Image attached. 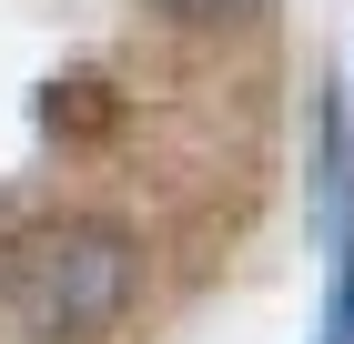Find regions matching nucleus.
<instances>
[{"label":"nucleus","mask_w":354,"mask_h":344,"mask_svg":"<svg viewBox=\"0 0 354 344\" xmlns=\"http://www.w3.org/2000/svg\"><path fill=\"white\" fill-rule=\"evenodd\" d=\"M152 10H172V21H192V30H243V21H263L273 0H152Z\"/></svg>","instance_id":"f03ea898"},{"label":"nucleus","mask_w":354,"mask_h":344,"mask_svg":"<svg viewBox=\"0 0 354 344\" xmlns=\"http://www.w3.org/2000/svg\"><path fill=\"white\" fill-rule=\"evenodd\" d=\"M334 334L354 344V264H344V284H334Z\"/></svg>","instance_id":"7ed1b4c3"},{"label":"nucleus","mask_w":354,"mask_h":344,"mask_svg":"<svg viewBox=\"0 0 354 344\" xmlns=\"http://www.w3.org/2000/svg\"><path fill=\"white\" fill-rule=\"evenodd\" d=\"M132 284H142V253H132L122 223H30L10 243L0 304L41 344H102L132 314Z\"/></svg>","instance_id":"f257e3e1"}]
</instances>
